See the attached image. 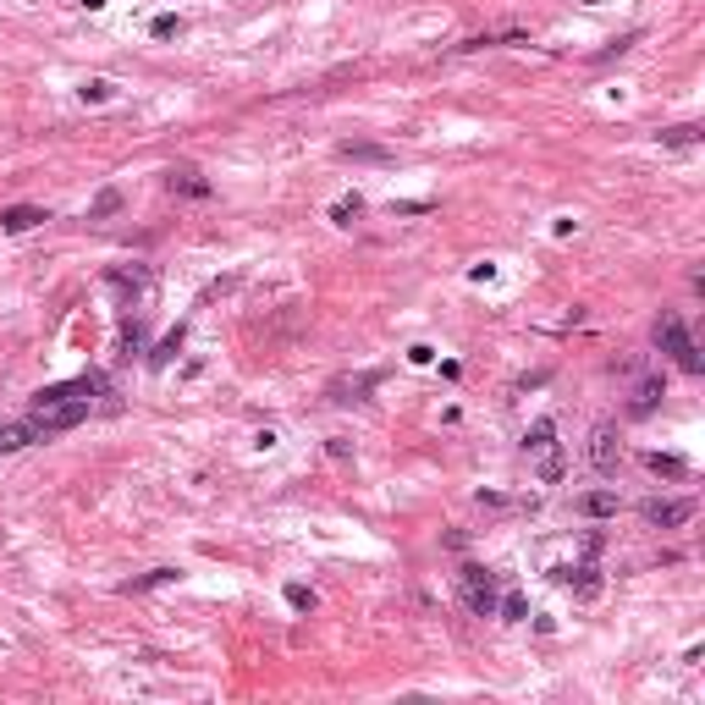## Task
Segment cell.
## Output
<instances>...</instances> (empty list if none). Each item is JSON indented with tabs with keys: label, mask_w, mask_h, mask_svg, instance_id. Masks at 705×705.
Wrapping results in <instances>:
<instances>
[{
	"label": "cell",
	"mask_w": 705,
	"mask_h": 705,
	"mask_svg": "<svg viewBox=\"0 0 705 705\" xmlns=\"http://www.w3.org/2000/svg\"><path fill=\"white\" fill-rule=\"evenodd\" d=\"M94 391H105V375H83V381H66V386H44L34 402H28V425L34 436H61V430H78L89 408H94Z\"/></svg>",
	"instance_id": "6da1fadb"
},
{
	"label": "cell",
	"mask_w": 705,
	"mask_h": 705,
	"mask_svg": "<svg viewBox=\"0 0 705 705\" xmlns=\"http://www.w3.org/2000/svg\"><path fill=\"white\" fill-rule=\"evenodd\" d=\"M656 347L667 352V359H672L683 375H700V370H705L700 347H694V336H689V325H683L678 314H662V320H656Z\"/></svg>",
	"instance_id": "7a4b0ae2"
},
{
	"label": "cell",
	"mask_w": 705,
	"mask_h": 705,
	"mask_svg": "<svg viewBox=\"0 0 705 705\" xmlns=\"http://www.w3.org/2000/svg\"><path fill=\"white\" fill-rule=\"evenodd\" d=\"M458 595H463V606L474 612V617H497V574L490 568H479V562H468V568H458Z\"/></svg>",
	"instance_id": "3957f363"
},
{
	"label": "cell",
	"mask_w": 705,
	"mask_h": 705,
	"mask_svg": "<svg viewBox=\"0 0 705 705\" xmlns=\"http://www.w3.org/2000/svg\"><path fill=\"white\" fill-rule=\"evenodd\" d=\"M524 447L540 458V479H546V485H556V479H562V468H568V458H562V447H556V425H551V419H535V425H529V436H524Z\"/></svg>",
	"instance_id": "277c9868"
},
{
	"label": "cell",
	"mask_w": 705,
	"mask_h": 705,
	"mask_svg": "<svg viewBox=\"0 0 705 705\" xmlns=\"http://www.w3.org/2000/svg\"><path fill=\"white\" fill-rule=\"evenodd\" d=\"M584 452H590V468H595V474H617V463H623V441H617L612 425H595Z\"/></svg>",
	"instance_id": "5b68a950"
},
{
	"label": "cell",
	"mask_w": 705,
	"mask_h": 705,
	"mask_svg": "<svg viewBox=\"0 0 705 705\" xmlns=\"http://www.w3.org/2000/svg\"><path fill=\"white\" fill-rule=\"evenodd\" d=\"M50 221V209L44 204H12V209H0V232H34V227H44Z\"/></svg>",
	"instance_id": "8992f818"
},
{
	"label": "cell",
	"mask_w": 705,
	"mask_h": 705,
	"mask_svg": "<svg viewBox=\"0 0 705 705\" xmlns=\"http://www.w3.org/2000/svg\"><path fill=\"white\" fill-rule=\"evenodd\" d=\"M640 513H645V524H656V529H678V524L694 518V502H689V497H683V502H645Z\"/></svg>",
	"instance_id": "52a82bcc"
},
{
	"label": "cell",
	"mask_w": 705,
	"mask_h": 705,
	"mask_svg": "<svg viewBox=\"0 0 705 705\" xmlns=\"http://www.w3.org/2000/svg\"><path fill=\"white\" fill-rule=\"evenodd\" d=\"M662 397H667L662 375H645L640 386H633V397H628V413H633V419H645V413H656V408H662Z\"/></svg>",
	"instance_id": "ba28073f"
},
{
	"label": "cell",
	"mask_w": 705,
	"mask_h": 705,
	"mask_svg": "<svg viewBox=\"0 0 705 705\" xmlns=\"http://www.w3.org/2000/svg\"><path fill=\"white\" fill-rule=\"evenodd\" d=\"M574 513H584V518H612V513H617V490H584V497L574 502Z\"/></svg>",
	"instance_id": "9c48e42d"
},
{
	"label": "cell",
	"mask_w": 705,
	"mask_h": 705,
	"mask_svg": "<svg viewBox=\"0 0 705 705\" xmlns=\"http://www.w3.org/2000/svg\"><path fill=\"white\" fill-rule=\"evenodd\" d=\"M645 463H651V474H667V479H689V463H683V458H672V452H645Z\"/></svg>",
	"instance_id": "30bf717a"
},
{
	"label": "cell",
	"mask_w": 705,
	"mask_h": 705,
	"mask_svg": "<svg viewBox=\"0 0 705 705\" xmlns=\"http://www.w3.org/2000/svg\"><path fill=\"white\" fill-rule=\"evenodd\" d=\"M28 441H39L28 419H23V425H0V452H23Z\"/></svg>",
	"instance_id": "8fae6325"
},
{
	"label": "cell",
	"mask_w": 705,
	"mask_h": 705,
	"mask_svg": "<svg viewBox=\"0 0 705 705\" xmlns=\"http://www.w3.org/2000/svg\"><path fill=\"white\" fill-rule=\"evenodd\" d=\"M171 193H188V198H209V182L193 177V171H171Z\"/></svg>",
	"instance_id": "7c38bea8"
},
{
	"label": "cell",
	"mask_w": 705,
	"mask_h": 705,
	"mask_svg": "<svg viewBox=\"0 0 705 705\" xmlns=\"http://www.w3.org/2000/svg\"><path fill=\"white\" fill-rule=\"evenodd\" d=\"M182 336H188V331H182V325H177V331H171V336H166V342H160V347H155V352H150V364H155V370H166V364H171V359H177V352H182Z\"/></svg>",
	"instance_id": "4fadbf2b"
},
{
	"label": "cell",
	"mask_w": 705,
	"mask_h": 705,
	"mask_svg": "<svg viewBox=\"0 0 705 705\" xmlns=\"http://www.w3.org/2000/svg\"><path fill=\"white\" fill-rule=\"evenodd\" d=\"M171 579H177V568H150L144 579H132V584H127V595H144V590H160V584H171Z\"/></svg>",
	"instance_id": "5bb4252c"
},
{
	"label": "cell",
	"mask_w": 705,
	"mask_h": 705,
	"mask_svg": "<svg viewBox=\"0 0 705 705\" xmlns=\"http://www.w3.org/2000/svg\"><path fill=\"white\" fill-rule=\"evenodd\" d=\"M105 281H111L116 293H138V287H150V270H132V275H127V270H111Z\"/></svg>",
	"instance_id": "9a60e30c"
},
{
	"label": "cell",
	"mask_w": 705,
	"mask_h": 705,
	"mask_svg": "<svg viewBox=\"0 0 705 705\" xmlns=\"http://www.w3.org/2000/svg\"><path fill=\"white\" fill-rule=\"evenodd\" d=\"M662 144H667V150H694V144H700V127H667Z\"/></svg>",
	"instance_id": "2e32d148"
},
{
	"label": "cell",
	"mask_w": 705,
	"mask_h": 705,
	"mask_svg": "<svg viewBox=\"0 0 705 705\" xmlns=\"http://www.w3.org/2000/svg\"><path fill=\"white\" fill-rule=\"evenodd\" d=\"M116 209H121V193H116V188H105V193L89 204V221H105V216H116Z\"/></svg>",
	"instance_id": "e0dca14e"
},
{
	"label": "cell",
	"mask_w": 705,
	"mask_h": 705,
	"mask_svg": "<svg viewBox=\"0 0 705 705\" xmlns=\"http://www.w3.org/2000/svg\"><path fill=\"white\" fill-rule=\"evenodd\" d=\"M342 155H347V160H375V166L391 160V150H381V144H342Z\"/></svg>",
	"instance_id": "ac0fdd59"
},
{
	"label": "cell",
	"mask_w": 705,
	"mask_h": 705,
	"mask_svg": "<svg viewBox=\"0 0 705 705\" xmlns=\"http://www.w3.org/2000/svg\"><path fill=\"white\" fill-rule=\"evenodd\" d=\"M352 216H364V198H359V193H352V198H342V204L331 209V221H336V227H352Z\"/></svg>",
	"instance_id": "d6986e66"
},
{
	"label": "cell",
	"mask_w": 705,
	"mask_h": 705,
	"mask_svg": "<svg viewBox=\"0 0 705 705\" xmlns=\"http://www.w3.org/2000/svg\"><path fill=\"white\" fill-rule=\"evenodd\" d=\"M287 606L293 612H314V590L309 584H287Z\"/></svg>",
	"instance_id": "ffe728a7"
},
{
	"label": "cell",
	"mask_w": 705,
	"mask_h": 705,
	"mask_svg": "<svg viewBox=\"0 0 705 705\" xmlns=\"http://www.w3.org/2000/svg\"><path fill=\"white\" fill-rule=\"evenodd\" d=\"M78 94H83L89 105H100V100H111V83H105V78H89V83H83Z\"/></svg>",
	"instance_id": "44dd1931"
},
{
	"label": "cell",
	"mask_w": 705,
	"mask_h": 705,
	"mask_svg": "<svg viewBox=\"0 0 705 705\" xmlns=\"http://www.w3.org/2000/svg\"><path fill=\"white\" fill-rule=\"evenodd\" d=\"M497 612H502L507 623H518V617H524L529 606H524V595H507V601H497Z\"/></svg>",
	"instance_id": "7402d4cb"
},
{
	"label": "cell",
	"mask_w": 705,
	"mask_h": 705,
	"mask_svg": "<svg viewBox=\"0 0 705 705\" xmlns=\"http://www.w3.org/2000/svg\"><path fill=\"white\" fill-rule=\"evenodd\" d=\"M177 28H182V23H177V17H171V12H166V17H155V23H150V34H155V39H171V34H177Z\"/></svg>",
	"instance_id": "603a6c76"
}]
</instances>
